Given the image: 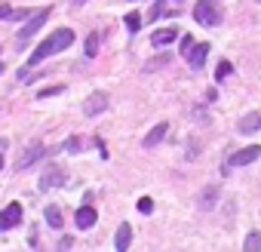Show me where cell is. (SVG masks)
Instances as JSON below:
<instances>
[{"instance_id":"obj_4","label":"cell","mask_w":261,"mask_h":252,"mask_svg":"<svg viewBox=\"0 0 261 252\" xmlns=\"http://www.w3.org/2000/svg\"><path fill=\"white\" fill-rule=\"evenodd\" d=\"M104 108H108V93H101V89H95V93L83 102V114L86 117H95V114H101Z\"/></svg>"},{"instance_id":"obj_16","label":"cell","mask_w":261,"mask_h":252,"mask_svg":"<svg viewBox=\"0 0 261 252\" xmlns=\"http://www.w3.org/2000/svg\"><path fill=\"white\" fill-rule=\"evenodd\" d=\"M215 200H218V188H209V191L200 197V206H203V209H212V206H215Z\"/></svg>"},{"instance_id":"obj_6","label":"cell","mask_w":261,"mask_h":252,"mask_svg":"<svg viewBox=\"0 0 261 252\" xmlns=\"http://www.w3.org/2000/svg\"><path fill=\"white\" fill-rule=\"evenodd\" d=\"M22 222V203H9L3 212H0V231H9Z\"/></svg>"},{"instance_id":"obj_27","label":"cell","mask_w":261,"mask_h":252,"mask_svg":"<svg viewBox=\"0 0 261 252\" xmlns=\"http://www.w3.org/2000/svg\"><path fill=\"white\" fill-rule=\"evenodd\" d=\"M6 148H9V141H6V138H0V154H3Z\"/></svg>"},{"instance_id":"obj_25","label":"cell","mask_w":261,"mask_h":252,"mask_svg":"<svg viewBox=\"0 0 261 252\" xmlns=\"http://www.w3.org/2000/svg\"><path fill=\"white\" fill-rule=\"evenodd\" d=\"M65 148H68V151H80V138H68Z\"/></svg>"},{"instance_id":"obj_18","label":"cell","mask_w":261,"mask_h":252,"mask_svg":"<svg viewBox=\"0 0 261 252\" xmlns=\"http://www.w3.org/2000/svg\"><path fill=\"white\" fill-rule=\"evenodd\" d=\"M243 246H246V252H261V234H249Z\"/></svg>"},{"instance_id":"obj_15","label":"cell","mask_w":261,"mask_h":252,"mask_svg":"<svg viewBox=\"0 0 261 252\" xmlns=\"http://www.w3.org/2000/svg\"><path fill=\"white\" fill-rule=\"evenodd\" d=\"M83 49H86V59H95L98 56V31H92L89 37H86V46Z\"/></svg>"},{"instance_id":"obj_7","label":"cell","mask_w":261,"mask_h":252,"mask_svg":"<svg viewBox=\"0 0 261 252\" xmlns=\"http://www.w3.org/2000/svg\"><path fill=\"white\" fill-rule=\"evenodd\" d=\"M46 154V148L40 145V141H34V145L31 148H25V154L19 157V163H15V169H28V166H34V163H37V160Z\"/></svg>"},{"instance_id":"obj_19","label":"cell","mask_w":261,"mask_h":252,"mask_svg":"<svg viewBox=\"0 0 261 252\" xmlns=\"http://www.w3.org/2000/svg\"><path fill=\"white\" fill-rule=\"evenodd\" d=\"M231 71H234L231 62H218V68H215V80H224V77L231 74Z\"/></svg>"},{"instance_id":"obj_3","label":"cell","mask_w":261,"mask_h":252,"mask_svg":"<svg viewBox=\"0 0 261 252\" xmlns=\"http://www.w3.org/2000/svg\"><path fill=\"white\" fill-rule=\"evenodd\" d=\"M49 12H52V6H46V9H40V12H34V15H28V22H25V28L19 31V43H28V37H34L43 25H46V19H49Z\"/></svg>"},{"instance_id":"obj_2","label":"cell","mask_w":261,"mask_h":252,"mask_svg":"<svg viewBox=\"0 0 261 252\" xmlns=\"http://www.w3.org/2000/svg\"><path fill=\"white\" fill-rule=\"evenodd\" d=\"M194 19L200 25H218L221 22V0H200V3L194 6Z\"/></svg>"},{"instance_id":"obj_14","label":"cell","mask_w":261,"mask_h":252,"mask_svg":"<svg viewBox=\"0 0 261 252\" xmlns=\"http://www.w3.org/2000/svg\"><path fill=\"white\" fill-rule=\"evenodd\" d=\"M129 243H132V225H120L117 237H114V246H117V252H126V249H129Z\"/></svg>"},{"instance_id":"obj_11","label":"cell","mask_w":261,"mask_h":252,"mask_svg":"<svg viewBox=\"0 0 261 252\" xmlns=\"http://www.w3.org/2000/svg\"><path fill=\"white\" fill-rule=\"evenodd\" d=\"M175 37H178V28H160L151 34V46H169L175 43Z\"/></svg>"},{"instance_id":"obj_26","label":"cell","mask_w":261,"mask_h":252,"mask_svg":"<svg viewBox=\"0 0 261 252\" xmlns=\"http://www.w3.org/2000/svg\"><path fill=\"white\" fill-rule=\"evenodd\" d=\"M0 19H12V9L6 3H0Z\"/></svg>"},{"instance_id":"obj_17","label":"cell","mask_w":261,"mask_h":252,"mask_svg":"<svg viewBox=\"0 0 261 252\" xmlns=\"http://www.w3.org/2000/svg\"><path fill=\"white\" fill-rule=\"evenodd\" d=\"M46 222H49L52 228H62V212H59V206H46Z\"/></svg>"},{"instance_id":"obj_8","label":"cell","mask_w":261,"mask_h":252,"mask_svg":"<svg viewBox=\"0 0 261 252\" xmlns=\"http://www.w3.org/2000/svg\"><path fill=\"white\" fill-rule=\"evenodd\" d=\"M184 56H187V65H190V68L200 71V68L206 65V56H209V43H194V46L184 52Z\"/></svg>"},{"instance_id":"obj_23","label":"cell","mask_w":261,"mask_h":252,"mask_svg":"<svg viewBox=\"0 0 261 252\" xmlns=\"http://www.w3.org/2000/svg\"><path fill=\"white\" fill-rule=\"evenodd\" d=\"M59 93H62V86H43L37 96H40V99H49V96H59Z\"/></svg>"},{"instance_id":"obj_12","label":"cell","mask_w":261,"mask_h":252,"mask_svg":"<svg viewBox=\"0 0 261 252\" xmlns=\"http://www.w3.org/2000/svg\"><path fill=\"white\" fill-rule=\"evenodd\" d=\"M166 132H169V123H157L154 129H151V132L142 138V145H145V148H154V145H160V141L166 138Z\"/></svg>"},{"instance_id":"obj_1","label":"cell","mask_w":261,"mask_h":252,"mask_svg":"<svg viewBox=\"0 0 261 252\" xmlns=\"http://www.w3.org/2000/svg\"><path fill=\"white\" fill-rule=\"evenodd\" d=\"M74 43V31L71 28H59V31H52L49 34V37L37 46V49H34L31 52V56H28V68H34V65H40L43 59H49V56H56V52H62L65 46H71Z\"/></svg>"},{"instance_id":"obj_21","label":"cell","mask_w":261,"mask_h":252,"mask_svg":"<svg viewBox=\"0 0 261 252\" xmlns=\"http://www.w3.org/2000/svg\"><path fill=\"white\" fill-rule=\"evenodd\" d=\"M138 212H142V215L154 212V200H151V197H142V200H138Z\"/></svg>"},{"instance_id":"obj_5","label":"cell","mask_w":261,"mask_h":252,"mask_svg":"<svg viewBox=\"0 0 261 252\" xmlns=\"http://www.w3.org/2000/svg\"><path fill=\"white\" fill-rule=\"evenodd\" d=\"M258 157H261V148H258V145H249V148L237 151V154L228 160V166H249V163H255Z\"/></svg>"},{"instance_id":"obj_22","label":"cell","mask_w":261,"mask_h":252,"mask_svg":"<svg viewBox=\"0 0 261 252\" xmlns=\"http://www.w3.org/2000/svg\"><path fill=\"white\" fill-rule=\"evenodd\" d=\"M163 9H166V3H163V0H157V3H154V9H151V15H148V19L154 22V19H160V15H163Z\"/></svg>"},{"instance_id":"obj_9","label":"cell","mask_w":261,"mask_h":252,"mask_svg":"<svg viewBox=\"0 0 261 252\" xmlns=\"http://www.w3.org/2000/svg\"><path fill=\"white\" fill-rule=\"evenodd\" d=\"M59 185H65V169L62 166H49L43 172V178H40V191H52V188H59Z\"/></svg>"},{"instance_id":"obj_10","label":"cell","mask_w":261,"mask_h":252,"mask_svg":"<svg viewBox=\"0 0 261 252\" xmlns=\"http://www.w3.org/2000/svg\"><path fill=\"white\" fill-rule=\"evenodd\" d=\"M74 222H77V228H80V231H86V228H92V225L98 222V212H95L92 206H80V209H77V215H74Z\"/></svg>"},{"instance_id":"obj_24","label":"cell","mask_w":261,"mask_h":252,"mask_svg":"<svg viewBox=\"0 0 261 252\" xmlns=\"http://www.w3.org/2000/svg\"><path fill=\"white\" fill-rule=\"evenodd\" d=\"M190 46H194V37H190V34H184V37H181V46H178V49H181V56H184Z\"/></svg>"},{"instance_id":"obj_28","label":"cell","mask_w":261,"mask_h":252,"mask_svg":"<svg viewBox=\"0 0 261 252\" xmlns=\"http://www.w3.org/2000/svg\"><path fill=\"white\" fill-rule=\"evenodd\" d=\"M83 3H86V0H74V3H71V6H83Z\"/></svg>"},{"instance_id":"obj_29","label":"cell","mask_w":261,"mask_h":252,"mask_svg":"<svg viewBox=\"0 0 261 252\" xmlns=\"http://www.w3.org/2000/svg\"><path fill=\"white\" fill-rule=\"evenodd\" d=\"M0 169H3V154H0Z\"/></svg>"},{"instance_id":"obj_13","label":"cell","mask_w":261,"mask_h":252,"mask_svg":"<svg viewBox=\"0 0 261 252\" xmlns=\"http://www.w3.org/2000/svg\"><path fill=\"white\" fill-rule=\"evenodd\" d=\"M258 129H261V114H246V117L237 123V132H243V135L258 132Z\"/></svg>"},{"instance_id":"obj_20","label":"cell","mask_w":261,"mask_h":252,"mask_svg":"<svg viewBox=\"0 0 261 252\" xmlns=\"http://www.w3.org/2000/svg\"><path fill=\"white\" fill-rule=\"evenodd\" d=\"M138 25H142V15L129 12V15H126V28H129V31H138Z\"/></svg>"}]
</instances>
